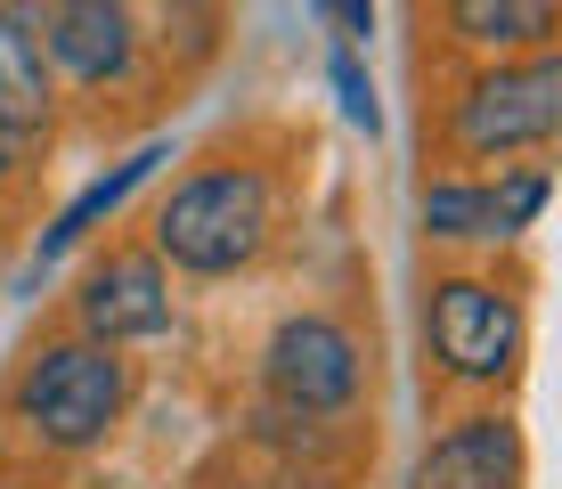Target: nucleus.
Here are the masks:
<instances>
[{
	"label": "nucleus",
	"mask_w": 562,
	"mask_h": 489,
	"mask_svg": "<svg viewBox=\"0 0 562 489\" xmlns=\"http://www.w3.org/2000/svg\"><path fill=\"white\" fill-rule=\"evenodd\" d=\"M123 408H131V367L99 335L42 343L9 384V416L25 424V441L57 448V457H90L123 424Z\"/></svg>",
	"instance_id": "obj_1"
},
{
	"label": "nucleus",
	"mask_w": 562,
	"mask_h": 489,
	"mask_svg": "<svg viewBox=\"0 0 562 489\" xmlns=\"http://www.w3.org/2000/svg\"><path fill=\"white\" fill-rule=\"evenodd\" d=\"M269 180L254 164H212L196 180H180L155 212V262L188 269V278H237L269 253Z\"/></svg>",
	"instance_id": "obj_2"
},
{
	"label": "nucleus",
	"mask_w": 562,
	"mask_h": 489,
	"mask_svg": "<svg viewBox=\"0 0 562 489\" xmlns=\"http://www.w3.org/2000/svg\"><path fill=\"white\" fill-rule=\"evenodd\" d=\"M554 131H562V57H554V42L473 74L449 107V147L464 164L538 155V147H554Z\"/></svg>",
	"instance_id": "obj_3"
},
{
	"label": "nucleus",
	"mask_w": 562,
	"mask_h": 489,
	"mask_svg": "<svg viewBox=\"0 0 562 489\" xmlns=\"http://www.w3.org/2000/svg\"><path fill=\"white\" fill-rule=\"evenodd\" d=\"M521 343H530V319L497 278H432L424 293V351L432 367L464 391H490L521 367Z\"/></svg>",
	"instance_id": "obj_4"
},
{
	"label": "nucleus",
	"mask_w": 562,
	"mask_h": 489,
	"mask_svg": "<svg viewBox=\"0 0 562 489\" xmlns=\"http://www.w3.org/2000/svg\"><path fill=\"white\" fill-rule=\"evenodd\" d=\"M261 376L278 391V408H302V416H342V408L367 391V351L342 319L326 310H302L285 319L261 351Z\"/></svg>",
	"instance_id": "obj_5"
},
{
	"label": "nucleus",
	"mask_w": 562,
	"mask_h": 489,
	"mask_svg": "<svg viewBox=\"0 0 562 489\" xmlns=\"http://www.w3.org/2000/svg\"><path fill=\"white\" fill-rule=\"evenodd\" d=\"M42 57L57 74H74L82 90L131 82V66H139V16H131V0H49Z\"/></svg>",
	"instance_id": "obj_6"
},
{
	"label": "nucleus",
	"mask_w": 562,
	"mask_h": 489,
	"mask_svg": "<svg viewBox=\"0 0 562 489\" xmlns=\"http://www.w3.org/2000/svg\"><path fill=\"white\" fill-rule=\"evenodd\" d=\"M74 319H82V335L99 343H147L171 326V278L155 253H106L99 269L82 278V293H74Z\"/></svg>",
	"instance_id": "obj_7"
},
{
	"label": "nucleus",
	"mask_w": 562,
	"mask_h": 489,
	"mask_svg": "<svg viewBox=\"0 0 562 489\" xmlns=\"http://www.w3.org/2000/svg\"><path fill=\"white\" fill-rule=\"evenodd\" d=\"M408 489H521V433L506 416H464L416 457Z\"/></svg>",
	"instance_id": "obj_8"
},
{
	"label": "nucleus",
	"mask_w": 562,
	"mask_h": 489,
	"mask_svg": "<svg viewBox=\"0 0 562 489\" xmlns=\"http://www.w3.org/2000/svg\"><path fill=\"white\" fill-rule=\"evenodd\" d=\"M0 123L42 131L49 123V57H42V9L0 0Z\"/></svg>",
	"instance_id": "obj_9"
},
{
	"label": "nucleus",
	"mask_w": 562,
	"mask_h": 489,
	"mask_svg": "<svg viewBox=\"0 0 562 489\" xmlns=\"http://www.w3.org/2000/svg\"><path fill=\"white\" fill-rule=\"evenodd\" d=\"M164 155H171V147L155 140V147H139V155H123V164H114L106 180H90L82 196H74V204H66V212H57V221H49V237L33 245V278H42L49 262H66V253L82 245V237H90V229H99V221H114V212H123L131 196H139V188L155 180V164H164Z\"/></svg>",
	"instance_id": "obj_10"
},
{
	"label": "nucleus",
	"mask_w": 562,
	"mask_h": 489,
	"mask_svg": "<svg viewBox=\"0 0 562 489\" xmlns=\"http://www.w3.org/2000/svg\"><path fill=\"white\" fill-rule=\"evenodd\" d=\"M440 9H449V33L464 49H490V57L547 49L562 25V0H440Z\"/></svg>",
	"instance_id": "obj_11"
},
{
	"label": "nucleus",
	"mask_w": 562,
	"mask_h": 489,
	"mask_svg": "<svg viewBox=\"0 0 562 489\" xmlns=\"http://www.w3.org/2000/svg\"><path fill=\"white\" fill-rule=\"evenodd\" d=\"M416 221H424V237H440V245L490 237V188L481 180H432L424 204H416Z\"/></svg>",
	"instance_id": "obj_12"
},
{
	"label": "nucleus",
	"mask_w": 562,
	"mask_h": 489,
	"mask_svg": "<svg viewBox=\"0 0 562 489\" xmlns=\"http://www.w3.org/2000/svg\"><path fill=\"white\" fill-rule=\"evenodd\" d=\"M481 188H490V237H521V229L547 212L554 171L547 164H521V171H506V180H481Z\"/></svg>",
	"instance_id": "obj_13"
},
{
	"label": "nucleus",
	"mask_w": 562,
	"mask_h": 489,
	"mask_svg": "<svg viewBox=\"0 0 562 489\" xmlns=\"http://www.w3.org/2000/svg\"><path fill=\"white\" fill-rule=\"evenodd\" d=\"M326 82H335V98H342V123L375 140V131H383V107H375V82H367V66H359V49H351V42L335 49V66H326Z\"/></svg>",
	"instance_id": "obj_14"
},
{
	"label": "nucleus",
	"mask_w": 562,
	"mask_h": 489,
	"mask_svg": "<svg viewBox=\"0 0 562 489\" xmlns=\"http://www.w3.org/2000/svg\"><path fill=\"white\" fill-rule=\"evenodd\" d=\"M310 9L326 16V33H335V42H367V33H375V0H310Z\"/></svg>",
	"instance_id": "obj_15"
},
{
	"label": "nucleus",
	"mask_w": 562,
	"mask_h": 489,
	"mask_svg": "<svg viewBox=\"0 0 562 489\" xmlns=\"http://www.w3.org/2000/svg\"><path fill=\"white\" fill-rule=\"evenodd\" d=\"M171 25H188V49H212V25H221V0H164Z\"/></svg>",
	"instance_id": "obj_16"
},
{
	"label": "nucleus",
	"mask_w": 562,
	"mask_h": 489,
	"mask_svg": "<svg viewBox=\"0 0 562 489\" xmlns=\"http://www.w3.org/2000/svg\"><path fill=\"white\" fill-rule=\"evenodd\" d=\"M25 140H33V131H9V123H0V171H16V155H25Z\"/></svg>",
	"instance_id": "obj_17"
},
{
	"label": "nucleus",
	"mask_w": 562,
	"mask_h": 489,
	"mask_svg": "<svg viewBox=\"0 0 562 489\" xmlns=\"http://www.w3.org/2000/svg\"><path fill=\"white\" fill-rule=\"evenodd\" d=\"M269 489H335V481H318V474H278Z\"/></svg>",
	"instance_id": "obj_18"
}]
</instances>
